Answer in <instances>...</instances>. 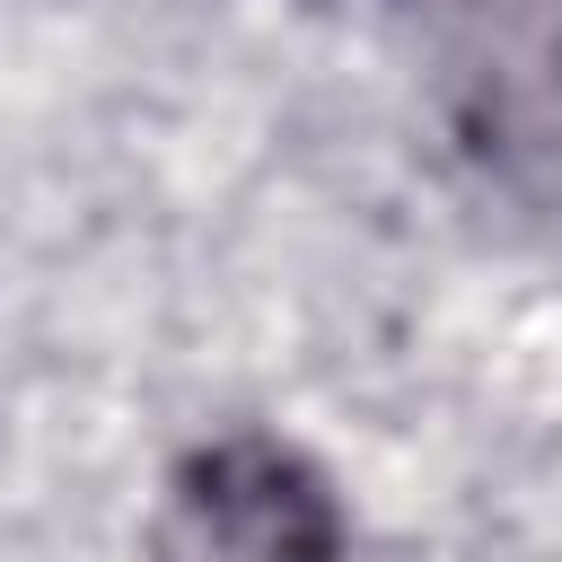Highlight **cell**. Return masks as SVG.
<instances>
[{"label": "cell", "instance_id": "1", "mask_svg": "<svg viewBox=\"0 0 562 562\" xmlns=\"http://www.w3.org/2000/svg\"><path fill=\"white\" fill-rule=\"evenodd\" d=\"M140 544L149 562H342L351 518L307 448L272 430H220L167 465Z\"/></svg>", "mask_w": 562, "mask_h": 562}, {"label": "cell", "instance_id": "2", "mask_svg": "<svg viewBox=\"0 0 562 562\" xmlns=\"http://www.w3.org/2000/svg\"><path fill=\"white\" fill-rule=\"evenodd\" d=\"M448 140L492 193L562 211V9L492 18L474 44H457Z\"/></svg>", "mask_w": 562, "mask_h": 562}]
</instances>
